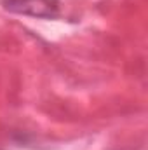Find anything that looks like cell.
Instances as JSON below:
<instances>
[{
	"instance_id": "1",
	"label": "cell",
	"mask_w": 148,
	"mask_h": 150,
	"mask_svg": "<svg viewBox=\"0 0 148 150\" xmlns=\"http://www.w3.org/2000/svg\"><path fill=\"white\" fill-rule=\"evenodd\" d=\"M4 9L14 14L52 19L59 14L58 0H2Z\"/></svg>"
}]
</instances>
